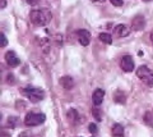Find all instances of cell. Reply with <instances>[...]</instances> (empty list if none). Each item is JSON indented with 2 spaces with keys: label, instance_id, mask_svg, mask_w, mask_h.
<instances>
[{
  "label": "cell",
  "instance_id": "obj_8",
  "mask_svg": "<svg viewBox=\"0 0 153 137\" xmlns=\"http://www.w3.org/2000/svg\"><path fill=\"white\" fill-rule=\"evenodd\" d=\"M144 26H146V19H144V17L143 16H137V17L133 18V21H131L133 30L139 31V30H143Z\"/></svg>",
  "mask_w": 153,
  "mask_h": 137
},
{
  "label": "cell",
  "instance_id": "obj_22",
  "mask_svg": "<svg viewBox=\"0 0 153 137\" xmlns=\"http://www.w3.org/2000/svg\"><path fill=\"white\" fill-rule=\"evenodd\" d=\"M92 113H93V115H94V118H96L97 121L101 119V115H100V110H98V109H93Z\"/></svg>",
  "mask_w": 153,
  "mask_h": 137
},
{
  "label": "cell",
  "instance_id": "obj_25",
  "mask_svg": "<svg viewBox=\"0 0 153 137\" xmlns=\"http://www.w3.org/2000/svg\"><path fill=\"white\" fill-rule=\"evenodd\" d=\"M5 5H7L5 0H1V8H5Z\"/></svg>",
  "mask_w": 153,
  "mask_h": 137
},
{
  "label": "cell",
  "instance_id": "obj_9",
  "mask_svg": "<svg viewBox=\"0 0 153 137\" xmlns=\"http://www.w3.org/2000/svg\"><path fill=\"white\" fill-rule=\"evenodd\" d=\"M103 97H105V91L101 88H96L93 95H92V100H93V104L96 106L101 105L102 101H103Z\"/></svg>",
  "mask_w": 153,
  "mask_h": 137
},
{
  "label": "cell",
  "instance_id": "obj_14",
  "mask_svg": "<svg viewBox=\"0 0 153 137\" xmlns=\"http://www.w3.org/2000/svg\"><path fill=\"white\" fill-rule=\"evenodd\" d=\"M112 136L115 137H123L124 136V128H123V126L121 124H114L112 127Z\"/></svg>",
  "mask_w": 153,
  "mask_h": 137
},
{
  "label": "cell",
  "instance_id": "obj_5",
  "mask_svg": "<svg viewBox=\"0 0 153 137\" xmlns=\"http://www.w3.org/2000/svg\"><path fill=\"white\" fill-rule=\"evenodd\" d=\"M120 67L125 72H131L134 69V60L130 55H124L120 60Z\"/></svg>",
  "mask_w": 153,
  "mask_h": 137
},
{
  "label": "cell",
  "instance_id": "obj_12",
  "mask_svg": "<svg viewBox=\"0 0 153 137\" xmlns=\"http://www.w3.org/2000/svg\"><path fill=\"white\" fill-rule=\"evenodd\" d=\"M66 117H68V119L71 122V123H74V124H76L79 122V114H78V112H76L75 109H70L69 112H68V114H66Z\"/></svg>",
  "mask_w": 153,
  "mask_h": 137
},
{
  "label": "cell",
  "instance_id": "obj_13",
  "mask_svg": "<svg viewBox=\"0 0 153 137\" xmlns=\"http://www.w3.org/2000/svg\"><path fill=\"white\" fill-rule=\"evenodd\" d=\"M114 99H115V101L119 103V104H125L126 96H125V94H124L123 91H120V90H117V91L114 94Z\"/></svg>",
  "mask_w": 153,
  "mask_h": 137
},
{
  "label": "cell",
  "instance_id": "obj_21",
  "mask_svg": "<svg viewBox=\"0 0 153 137\" xmlns=\"http://www.w3.org/2000/svg\"><path fill=\"white\" fill-rule=\"evenodd\" d=\"M16 106H17V109H19V108H21V109H25V108H26V104L23 103L22 100H18L17 104H16Z\"/></svg>",
  "mask_w": 153,
  "mask_h": 137
},
{
  "label": "cell",
  "instance_id": "obj_24",
  "mask_svg": "<svg viewBox=\"0 0 153 137\" xmlns=\"http://www.w3.org/2000/svg\"><path fill=\"white\" fill-rule=\"evenodd\" d=\"M26 1H27L28 4H30V5H35V4L37 3V1H36V0H26Z\"/></svg>",
  "mask_w": 153,
  "mask_h": 137
},
{
  "label": "cell",
  "instance_id": "obj_28",
  "mask_svg": "<svg viewBox=\"0 0 153 137\" xmlns=\"http://www.w3.org/2000/svg\"><path fill=\"white\" fill-rule=\"evenodd\" d=\"M91 1H98V0H91Z\"/></svg>",
  "mask_w": 153,
  "mask_h": 137
},
{
  "label": "cell",
  "instance_id": "obj_11",
  "mask_svg": "<svg viewBox=\"0 0 153 137\" xmlns=\"http://www.w3.org/2000/svg\"><path fill=\"white\" fill-rule=\"evenodd\" d=\"M115 34H116L119 37H125L130 34V28H129L126 25H119L115 28Z\"/></svg>",
  "mask_w": 153,
  "mask_h": 137
},
{
  "label": "cell",
  "instance_id": "obj_18",
  "mask_svg": "<svg viewBox=\"0 0 153 137\" xmlns=\"http://www.w3.org/2000/svg\"><path fill=\"white\" fill-rule=\"evenodd\" d=\"M149 117H151V113H149V112H148V113H146V115H144V121H146V123H147V124L153 126V122H152L153 119H151Z\"/></svg>",
  "mask_w": 153,
  "mask_h": 137
},
{
  "label": "cell",
  "instance_id": "obj_1",
  "mask_svg": "<svg viewBox=\"0 0 153 137\" xmlns=\"http://www.w3.org/2000/svg\"><path fill=\"white\" fill-rule=\"evenodd\" d=\"M51 18H52V14L47 9H35V10H31L30 13L31 22L38 27L46 26L51 21Z\"/></svg>",
  "mask_w": 153,
  "mask_h": 137
},
{
  "label": "cell",
  "instance_id": "obj_3",
  "mask_svg": "<svg viewBox=\"0 0 153 137\" xmlns=\"http://www.w3.org/2000/svg\"><path fill=\"white\" fill-rule=\"evenodd\" d=\"M46 121V115L44 113H28L25 118V124L27 127L40 126Z\"/></svg>",
  "mask_w": 153,
  "mask_h": 137
},
{
  "label": "cell",
  "instance_id": "obj_4",
  "mask_svg": "<svg viewBox=\"0 0 153 137\" xmlns=\"http://www.w3.org/2000/svg\"><path fill=\"white\" fill-rule=\"evenodd\" d=\"M137 76L147 86H149V87L153 86V70L148 68L147 65H140V67L137 69Z\"/></svg>",
  "mask_w": 153,
  "mask_h": 137
},
{
  "label": "cell",
  "instance_id": "obj_26",
  "mask_svg": "<svg viewBox=\"0 0 153 137\" xmlns=\"http://www.w3.org/2000/svg\"><path fill=\"white\" fill-rule=\"evenodd\" d=\"M151 41L153 42V32H152V34H151Z\"/></svg>",
  "mask_w": 153,
  "mask_h": 137
},
{
  "label": "cell",
  "instance_id": "obj_2",
  "mask_svg": "<svg viewBox=\"0 0 153 137\" xmlns=\"http://www.w3.org/2000/svg\"><path fill=\"white\" fill-rule=\"evenodd\" d=\"M22 92H23V95L30 99L32 103L41 101V100H44V97H45V92H44V90H41V88L26 87V88H23Z\"/></svg>",
  "mask_w": 153,
  "mask_h": 137
},
{
  "label": "cell",
  "instance_id": "obj_16",
  "mask_svg": "<svg viewBox=\"0 0 153 137\" xmlns=\"http://www.w3.org/2000/svg\"><path fill=\"white\" fill-rule=\"evenodd\" d=\"M18 123V118L17 117H9L8 118V126L10 127V128H14V127L17 126Z\"/></svg>",
  "mask_w": 153,
  "mask_h": 137
},
{
  "label": "cell",
  "instance_id": "obj_7",
  "mask_svg": "<svg viewBox=\"0 0 153 137\" xmlns=\"http://www.w3.org/2000/svg\"><path fill=\"white\" fill-rule=\"evenodd\" d=\"M76 37H78V41L80 45L83 46H88L89 41H91V34L87 30H79L76 32Z\"/></svg>",
  "mask_w": 153,
  "mask_h": 137
},
{
  "label": "cell",
  "instance_id": "obj_10",
  "mask_svg": "<svg viewBox=\"0 0 153 137\" xmlns=\"http://www.w3.org/2000/svg\"><path fill=\"white\" fill-rule=\"evenodd\" d=\"M60 85L64 90H71L74 86V79L69 76H64V77L60 78Z\"/></svg>",
  "mask_w": 153,
  "mask_h": 137
},
{
  "label": "cell",
  "instance_id": "obj_19",
  "mask_svg": "<svg viewBox=\"0 0 153 137\" xmlns=\"http://www.w3.org/2000/svg\"><path fill=\"white\" fill-rule=\"evenodd\" d=\"M110 1H111L112 5H115V7H123V4H124L123 0H110Z\"/></svg>",
  "mask_w": 153,
  "mask_h": 137
},
{
  "label": "cell",
  "instance_id": "obj_17",
  "mask_svg": "<svg viewBox=\"0 0 153 137\" xmlns=\"http://www.w3.org/2000/svg\"><path fill=\"white\" fill-rule=\"evenodd\" d=\"M7 83H9V85H14V83H16V77H14V74L9 73L7 76Z\"/></svg>",
  "mask_w": 153,
  "mask_h": 137
},
{
  "label": "cell",
  "instance_id": "obj_6",
  "mask_svg": "<svg viewBox=\"0 0 153 137\" xmlns=\"http://www.w3.org/2000/svg\"><path fill=\"white\" fill-rule=\"evenodd\" d=\"M5 62H7V64L9 65V67L14 68V67H17V65H19V63H21V59L18 58L17 54L14 53V51L9 50V51H7V53H5Z\"/></svg>",
  "mask_w": 153,
  "mask_h": 137
},
{
  "label": "cell",
  "instance_id": "obj_15",
  "mask_svg": "<svg viewBox=\"0 0 153 137\" xmlns=\"http://www.w3.org/2000/svg\"><path fill=\"white\" fill-rule=\"evenodd\" d=\"M98 39L101 40L102 42H105V44H112V36L108 35V34H100Z\"/></svg>",
  "mask_w": 153,
  "mask_h": 137
},
{
  "label": "cell",
  "instance_id": "obj_20",
  "mask_svg": "<svg viewBox=\"0 0 153 137\" xmlns=\"http://www.w3.org/2000/svg\"><path fill=\"white\" fill-rule=\"evenodd\" d=\"M7 44H8V41H7V36L4 35V34H1V45H0V46H1V48H5Z\"/></svg>",
  "mask_w": 153,
  "mask_h": 137
},
{
  "label": "cell",
  "instance_id": "obj_27",
  "mask_svg": "<svg viewBox=\"0 0 153 137\" xmlns=\"http://www.w3.org/2000/svg\"><path fill=\"white\" fill-rule=\"evenodd\" d=\"M143 1H152V0H143Z\"/></svg>",
  "mask_w": 153,
  "mask_h": 137
},
{
  "label": "cell",
  "instance_id": "obj_23",
  "mask_svg": "<svg viewBox=\"0 0 153 137\" xmlns=\"http://www.w3.org/2000/svg\"><path fill=\"white\" fill-rule=\"evenodd\" d=\"M89 131L93 132V133H96V132H97V126H96L94 123H91L89 124Z\"/></svg>",
  "mask_w": 153,
  "mask_h": 137
}]
</instances>
